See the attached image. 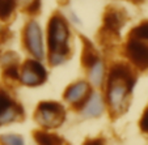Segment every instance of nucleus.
I'll return each mask as SVG.
<instances>
[{"mask_svg": "<svg viewBox=\"0 0 148 145\" xmlns=\"http://www.w3.org/2000/svg\"><path fill=\"white\" fill-rule=\"evenodd\" d=\"M127 37L139 39V41H143V42H148V20L142 21V22H139L138 25H135L134 28L129 31Z\"/></svg>", "mask_w": 148, "mask_h": 145, "instance_id": "15", "label": "nucleus"}, {"mask_svg": "<svg viewBox=\"0 0 148 145\" xmlns=\"http://www.w3.org/2000/svg\"><path fill=\"white\" fill-rule=\"evenodd\" d=\"M106 64L103 59L100 58L87 69V81L92 85V88H101L106 81Z\"/></svg>", "mask_w": 148, "mask_h": 145, "instance_id": "11", "label": "nucleus"}, {"mask_svg": "<svg viewBox=\"0 0 148 145\" xmlns=\"http://www.w3.org/2000/svg\"><path fill=\"white\" fill-rule=\"evenodd\" d=\"M92 92V85L87 80H77L66 88L63 98L68 105L80 110V107L84 105V102L87 101V98L89 97Z\"/></svg>", "mask_w": 148, "mask_h": 145, "instance_id": "9", "label": "nucleus"}, {"mask_svg": "<svg viewBox=\"0 0 148 145\" xmlns=\"http://www.w3.org/2000/svg\"><path fill=\"white\" fill-rule=\"evenodd\" d=\"M5 28L3 26V22H0V42H3V39L5 38Z\"/></svg>", "mask_w": 148, "mask_h": 145, "instance_id": "23", "label": "nucleus"}, {"mask_svg": "<svg viewBox=\"0 0 148 145\" xmlns=\"http://www.w3.org/2000/svg\"><path fill=\"white\" fill-rule=\"evenodd\" d=\"M101 58V55L98 54V51L95 48L93 43L90 42L89 39L83 38V51H81V65L85 69L90 67V65L97 61Z\"/></svg>", "mask_w": 148, "mask_h": 145, "instance_id": "12", "label": "nucleus"}, {"mask_svg": "<svg viewBox=\"0 0 148 145\" xmlns=\"http://www.w3.org/2000/svg\"><path fill=\"white\" fill-rule=\"evenodd\" d=\"M135 84V69L129 63L117 61L110 65L105 81V102L113 118L119 116L127 110Z\"/></svg>", "mask_w": 148, "mask_h": 145, "instance_id": "1", "label": "nucleus"}, {"mask_svg": "<svg viewBox=\"0 0 148 145\" xmlns=\"http://www.w3.org/2000/svg\"><path fill=\"white\" fill-rule=\"evenodd\" d=\"M127 22V14L122 8L110 5L105 9L102 16V25H101L100 33L102 34L103 38L109 39H117L122 31L125 24Z\"/></svg>", "mask_w": 148, "mask_h": 145, "instance_id": "5", "label": "nucleus"}, {"mask_svg": "<svg viewBox=\"0 0 148 145\" xmlns=\"http://www.w3.org/2000/svg\"><path fill=\"white\" fill-rule=\"evenodd\" d=\"M42 9V0H30L24 5V11L30 17H36Z\"/></svg>", "mask_w": 148, "mask_h": 145, "instance_id": "19", "label": "nucleus"}, {"mask_svg": "<svg viewBox=\"0 0 148 145\" xmlns=\"http://www.w3.org/2000/svg\"><path fill=\"white\" fill-rule=\"evenodd\" d=\"M83 145H105L102 139H89L84 142Z\"/></svg>", "mask_w": 148, "mask_h": 145, "instance_id": "22", "label": "nucleus"}, {"mask_svg": "<svg viewBox=\"0 0 148 145\" xmlns=\"http://www.w3.org/2000/svg\"><path fill=\"white\" fill-rule=\"evenodd\" d=\"M64 16H66V18L68 20V22H70L71 25H75V26H76V25H80V24H81V21H80V18H79V16L72 11V9H70V11H68L67 13L64 14Z\"/></svg>", "mask_w": 148, "mask_h": 145, "instance_id": "21", "label": "nucleus"}, {"mask_svg": "<svg viewBox=\"0 0 148 145\" xmlns=\"http://www.w3.org/2000/svg\"><path fill=\"white\" fill-rule=\"evenodd\" d=\"M34 119L45 129L58 128L66 120V110L56 101H42L36 109Z\"/></svg>", "mask_w": 148, "mask_h": 145, "instance_id": "4", "label": "nucleus"}, {"mask_svg": "<svg viewBox=\"0 0 148 145\" xmlns=\"http://www.w3.org/2000/svg\"><path fill=\"white\" fill-rule=\"evenodd\" d=\"M123 55L135 71H148V42L127 37L123 45Z\"/></svg>", "mask_w": 148, "mask_h": 145, "instance_id": "6", "label": "nucleus"}, {"mask_svg": "<svg viewBox=\"0 0 148 145\" xmlns=\"http://www.w3.org/2000/svg\"><path fill=\"white\" fill-rule=\"evenodd\" d=\"M47 80V69L42 60L29 58L20 65V82L25 86L36 88L45 84Z\"/></svg>", "mask_w": 148, "mask_h": 145, "instance_id": "7", "label": "nucleus"}, {"mask_svg": "<svg viewBox=\"0 0 148 145\" xmlns=\"http://www.w3.org/2000/svg\"><path fill=\"white\" fill-rule=\"evenodd\" d=\"M20 0H0V22H8L14 16Z\"/></svg>", "mask_w": 148, "mask_h": 145, "instance_id": "14", "label": "nucleus"}, {"mask_svg": "<svg viewBox=\"0 0 148 145\" xmlns=\"http://www.w3.org/2000/svg\"><path fill=\"white\" fill-rule=\"evenodd\" d=\"M24 116L23 106L7 89L0 86V127L13 123Z\"/></svg>", "mask_w": 148, "mask_h": 145, "instance_id": "8", "label": "nucleus"}, {"mask_svg": "<svg viewBox=\"0 0 148 145\" xmlns=\"http://www.w3.org/2000/svg\"><path fill=\"white\" fill-rule=\"evenodd\" d=\"M34 141L37 145H64V140L54 132H49L46 129H37L33 132Z\"/></svg>", "mask_w": 148, "mask_h": 145, "instance_id": "13", "label": "nucleus"}, {"mask_svg": "<svg viewBox=\"0 0 148 145\" xmlns=\"http://www.w3.org/2000/svg\"><path fill=\"white\" fill-rule=\"evenodd\" d=\"M105 107H106V102L102 94L97 90H93L87 101L84 102V105L80 107V112L84 118H98L103 114Z\"/></svg>", "mask_w": 148, "mask_h": 145, "instance_id": "10", "label": "nucleus"}, {"mask_svg": "<svg viewBox=\"0 0 148 145\" xmlns=\"http://www.w3.org/2000/svg\"><path fill=\"white\" fill-rule=\"evenodd\" d=\"M0 64L4 67L8 65H13V64H20L18 63V55L13 51H5L0 55Z\"/></svg>", "mask_w": 148, "mask_h": 145, "instance_id": "18", "label": "nucleus"}, {"mask_svg": "<svg viewBox=\"0 0 148 145\" xmlns=\"http://www.w3.org/2000/svg\"><path fill=\"white\" fill-rule=\"evenodd\" d=\"M0 144L1 145H25L23 136L16 133H4L0 136Z\"/></svg>", "mask_w": 148, "mask_h": 145, "instance_id": "16", "label": "nucleus"}, {"mask_svg": "<svg viewBox=\"0 0 148 145\" xmlns=\"http://www.w3.org/2000/svg\"><path fill=\"white\" fill-rule=\"evenodd\" d=\"M71 24L60 12H55L50 16L46 28V46L47 59L51 67L63 65L70 59L71 48Z\"/></svg>", "mask_w": 148, "mask_h": 145, "instance_id": "2", "label": "nucleus"}, {"mask_svg": "<svg viewBox=\"0 0 148 145\" xmlns=\"http://www.w3.org/2000/svg\"><path fill=\"white\" fill-rule=\"evenodd\" d=\"M139 127L144 133H148V106L145 107L144 112H143L142 118H140V122H139Z\"/></svg>", "mask_w": 148, "mask_h": 145, "instance_id": "20", "label": "nucleus"}, {"mask_svg": "<svg viewBox=\"0 0 148 145\" xmlns=\"http://www.w3.org/2000/svg\"><path fill=\"white\" fill-rule=\"evenodd\" d=\"M131 1H132L134 4H142V3H144L145 0H131Z\"/></svg>", "mask_w": 148, "mask_h": 145, "instance_id": "24", "label": "nucleus"}, {"mask_svg": "<svg viewBox=\"0 0 148 145\" xmlns=\"http://www.w3.org/2000/svg\"><path fill=\"white\" fill-rule=\"evenodd\" d=\"M20 1H21V3L24 4V5H25L26 3H29V1H30V0H20Z\"/></svg>", "mask_w": 148, "mask_h": 145, "instance_id": "25", "label": "nucleus"}, {"mask_svg": "<svg viewBox=\"0 0 148 145\" xmlns=\"http://www.w3.org/2000/svg\"><path fill=\"white\" fill-rule=\"evenodd\" d=\"M23 46L30 58L43 60L47 56V46H46V34L41 22L36 17H29L23 28Z\"/></svg>", "mask_w": 148, "mask_h": 145, "instance_id": "3", "label": "nucleus"}, {"mask_svg": "<svg viewBox=\"0 0 148 145\" xmlns=\"http://www.w3.org/2000/svg\"><path fill=\"white\" fill-rule=\"evenodd\" d=\"M3 76L5 80L9 81H18L20 80V64L8 65L3 68Z\"/></svg>", "mask_w": 148, "mask_h": 145, "instance_id": "17", "label": "nucleus"}]
</instances>
